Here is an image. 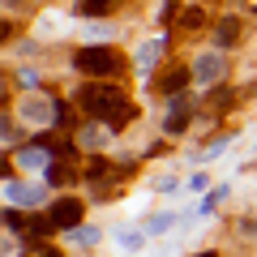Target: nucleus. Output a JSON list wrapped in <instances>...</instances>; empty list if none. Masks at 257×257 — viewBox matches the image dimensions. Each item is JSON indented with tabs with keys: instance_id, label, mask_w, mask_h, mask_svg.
Here are the masks:
<instances>
[{
	"instance_id": "25",
	"label": "nucleus",
	"mask_w": 257,
	"mask_h": 257,
	"mask_svg": "<svg viewBox=\"0 0 257 257\" xmlns=\"http://www.w3.org/2000/svg\"><path fill=\"white\" fill-rule=\"evenodd\" d=\"M202 257H214V253H202Z\"/></svg>"
},
{
	"instance_id": "6",
	"label": "nucleus",
	"mask_w": 257,
	"mask_h": 257,
	"mask_svg": "<svg viewBox=\"0 0 257 257\" xmlns=\"http://www.w3.org/2000/svg\"><path fill=\"white\" fill-rule=\"evenodd\" d=\"M189 116H193V103L184 99V94H176V99H172V107H167V133H184Z\"/></svg>"
},
{
	"instance_id": "17",
	"label": "nucleus",
	"mask_w": 257,
	"mask_h": 257,
	"mask_svg": "<svg viewBox=\"0 0 257 257\" xmlns=\"http://www.w3.org/2000/svg\"><path fill=\"white\" fill-rule=\"evenodd\" d=\"M82 146L99 150V146H103V133H99V128H86V133H82Z\"/></svg>"
},
{
	"instance_id": "8",
	"label": "nucleus",
	"mask_w": 257,
	"mask_h": 257,
	"mask_svg": "<svg viewBox=\"0 0 257 257\" xmlns=\"http://www.w3.org/2000/svg\"><path fill=\"white\" fill-rule=\"evenodd\" d=\"M236 39H240V18H223L219 30H214V43H219V47H231Z\"/></svg>"
},
{
	"instance_id": "19",
	"label": "nucleus",
	"mask_w": 257,
	"mask_h": 257,
	"mask_svg": "<svg viewBox=\"0 0 257 257\" xmlns=\"http://www.w3.org/2000/svg\"><path fill=\"white\" fill-rule=\"evenodd\" d=\"M180 22H184V26H202V13H197V9H189Z\"/></svg>"
},
{
	"instance_id": "12",
	"label": "nucleus",
	"mask_w": 257,
	"mask_h": 257,
	"mask_svg": "<svg viewBox=\"0 0 257 257\" xmlns=\"http://www.w3.org/2000/svg\"><path fill=\"white\" fill-rule=\"evenodd\" d=\"M18 159H22L26 167H35V163H43V159H47V146H43V142H39V146H26Z\"/></svg>"
},
{
	"instance_id": "22",
	"label": "nucleus",
	"mask_w": 257,
	"mask_h": 257,
	"mask_svg": "<svg viewBox=\"0 0 257 257\" xmlns=\"http://www.w3.org/2000/svg\"><path fill=\"white\" fill-rule=\"evenodd\" d=\"M5 39H9V22H0V43H5Z\"/></svg>"
},
{
	"instance_id": "20",
	"label": "nucleus",
	"mask_w": 257,
	"mask_h": 257,
	"mask_svg": "<svg viewBox=\"0 0 257 257\" xmlns=\"http://www.w3.org/2000/svg\"><path fill=\"white\" fill-rule=\"evenodd\" d=\"M9 133H13V124H9L5 116H0V138H9Z\"/></svg>"
},
{
	"instance_id": "14",
	"label": "nucleus",
	"mask_w": 257,
	"mask_h": 257,
	"mask_svg": "<svg viewBox=\"0 0 257 257\" xmlns=\"http://www.w3.org/2000/svg\"><path fill=\"white\" fill-rule=\"evenodd\" d=\"M107 172H111V167L103 163V159H94V163L86 167V180H94V184H103V176H107Z\"/></svg>"
},
{
	"instance_id": "1",
	"label": "nucleus",
	"mask_w": 257,
	"mask_h": 257,
	"mask_svg": "<svg viewBox=\"0 0 257 257\" xmlns=\"http://www.w3.org/2000/svg\"><path fill=\"white\" fill-rule=\"evenodd\" d=\"M77 103H82L94 120H107L111 128H124L128 120H133V103H128L116 86H82V90H77Z\"/></svg>"
},
{
	"instance_id": "24",
	"label": "nucleus",
	"mask_w": 257,
	"mask_h": 257,
	"mask_svg": "<svg viewBox=\"0 0 257 257\" xmlns=\"http://www.w3.org/2000/svg\"><path fill=\"white\" fill-rule=\"evenodd\" d=\"M0 103H5V77H0Z\"/></svg>"
},
{
	"instance_id": "15",
	"label": "nucleus",
	"mask_w": 257,
	"mask_h": 257,
	"mask_svg": "<svg viewBox=\"0 0 257 257\" xmlns=\"http://www.w3.org/2000/svg\"><path fill=\"white\" fill-rule=\"evenodd\" d=\"M47 231H56L52 214H47V219H30V236H47Z\"/></svg>"
},
{
	"instance_id": "3",
	"label": "nucleus",
	"mask_w": 257,
	"mask_h": 257,
	"mask_svg": "<svg viewBox=\"0 0 257 257\" xmlns=\"http://www.w3.org/2000/svg\"><path fill=\"white\" fill-rule=\"evenodd\" d=\"M22 120H30V124H52L56 120V99H43V94L22 99Z\"/></svg>"
},
{
	"instance_id": "18",
	"label": "nucleus",
	"mask_w": 257,
	"mask_h": 257,
	"mask_svg": "<svg viewBox=\"0 0 257 257\" xmlns=\"http://www.w3.org/2000/svg\"><path fill=\"white\" fill-rule=\"evenodd\" d=\"M120 244H124V248H138L142 236H133V231H120Z\"/></svg>"
},
{
	"instance_id": "23",
	"label": "nucleus",
	"mask_w": 257,
	"mask_h": 257,
	"mask_svg": "<svg viewBox=\"0 0 257 257\" xmlns=\"http://www.w3.org/2000/svg\"><path fill=\"white\" fill-rule=\"evenodd\" d=\"M39 257H60V253H56V248H39Z\"/></svg>"
},
{
	"instance_id": "10",
	"label": "nucleus",
	"mask_w": 257,
	"mask_h": 257,
	"mask_svg": "<svg viewBox=\"0 0 257 257\" xmlns=\"http://www.w3.org/2000/svg\"><path fill=\"white\" fill-rule=\"evenodd\" d=\"M120 0H77V13L82 18H94V13H107V9H116Z\"/></svg>"
},
{
	"instance_id": "4",
	"label": "nucleus",
	"mask_w": 257,
	"mask_h": 257,
	"mask_svg": "<svg viewBox=\"0 0 257 257\" xmlns=\"http://www.w3.org/2000/svg\"><path fill=\"white\" fill-rule=\"evenodd\" d=\"M82 210H86V206L77 202V197H60V202H52V210H47V214H52L56 227H69V231H73L77 223H82Z\"/></svg>"
},
{
	"instance_id": "16",
	"label": "nucleus",
	"mask_w": 257,
	"mask_h": 257,
	"mask_svg": "<svg viewBox=\"0 0 257 257\" xmlns=\"http://www.w3.org/2000/svg\"><path fill=\"white\" fill-rule=\"evenodd\" d=\"M155 56H159V43H146V47L138 52V64H142V69H150V64H155Z\"/></svg>"
},
{
	"instance_id": "9",
	"label": "nucleus",
	"mask_w": 257,
	"mask_h": 257,
	"mask_svg": "<svg viewBox=\"0 0 257 257\" xmlns=\"http://www.w3.org/2000/svg\"><path fill=\"white\" fill-rule=\"evenodd\" d=\"M184 82H189V73H184V69H172V73L159 77V90H163V94H180Z\"/></svg>"
},
{
	"instance_id": "2",
	"label": "nucleus",
	"mask_w": 257,
	"mask_h": 257,
	"mask_svg": "<svg viewBox=\"0 0 257 257\" xmlns=\"http://www.w3.org/2000/svg\"><path fill=\"white\" fill-rule=\"evenodd\" d=\"M73 64L82 69V73H90V77H111V73H120V56L111 52V47H82V52L73 56Z\"/></svg>"
},
{
	"instance_id": "5",
	"label": "nucleus",
	"mask_w": 257,
	"mask_h": 257,
	"mask_svg": "<svg viewBox=\"0 0 257 257\" xmlns=\"http://www.w3.org/2000/svg\"><path fill=\"white\" fill-rule=\"evenodd\" d=\"M223 73H227V64H223V56H202V60L193 64V77H197V82L202 86H219L223 82Z\"/></svg>"
},
{
	"instance_id": "11",
	"label": "nucleus",
	"mask_w": 257,
	"mask_h": 257,
	"mask_svg": "<svg viewBox=\"0 0 257 257\" xmlns=\"http://www.w3.org/2000/svg\"><path fill=\"white\" fill-rule=\"evenodd\" d=\"M9 197H13V202H26V206H35L39 197H43V193H39V189H30V184H9Z\"/></svg>"
},
{
	"instance_id": "7",
	"label": "nucleus",
	"mask_w": 257,
	"mask_h": 257,
	"mask_svg": "<svg viewBox=\"0 0 257 257\" xmlns=\"http://www.w3.org/2000/svg\"><path fill=\"white\" fill-rule=\"evenodd\" d=\"M77 180V172H73V163H64V159H56V163H47V184H73Z\"/></svg>"
},
{
	"instance_id": "13",
	"label": "nucleus",
	"mask_w": 257,
	"mask_h": 257,
	"mask_svg": "<svg viewBox=\"0 0 257 257\" xmlns=\"http://www.w3.org/2000/svg\"><path fill=\"white\" fill-rule=\"evenodd\" d=\"M73 240H77L82 248H90L94 240H99V231H94V227H82V223H77V227H73Z\"/></svg>"
},
{
	"instance_id": "21",
	"label": "nucleus",
	"mask_w": 257,
	"mask_h": 257,
	"mask_svg": "<svg viewBox=\"0 0 257 257\" xmlns=\"http://www.w3.org/2000/svg\"><path fill=\"white\" fill-rule=\"evenodd\" d=\"M5 176H9V159L0 155V180H5Z\"/></svg>"
}]
</instances>
